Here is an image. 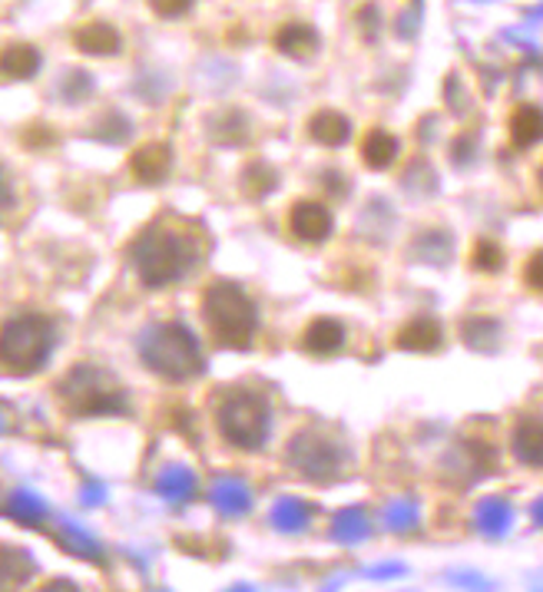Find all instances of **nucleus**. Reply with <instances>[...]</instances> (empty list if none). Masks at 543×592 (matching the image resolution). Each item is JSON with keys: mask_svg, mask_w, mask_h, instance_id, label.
<instances>
[{"mask_svg": "<svg viewBox=\"0 0 543 592\" xmlns=\"http://www.w3.org/2000/svg\"><path fill=\"white\" fill-rule=\"evenodd\" d=\"M524 285L534 292V295H543V248L531 251V258L524 262V272H521Z\"/></svg>", "mask_w": 543, "mask_h": 592, "instance_id": "obj_22", "label": "nucleus"}, {"mask_svg": "<svg viewBox=\"0 0 543 592\" xmlns=\"http://www.w3.org/2000/svg\"><path fill=\"white\" fill-rule=\"evenodd\" d=\"M40 67V53L30 43H7L3 50V77L7 80H30Z\"/></svg>", "mask_w": 543, "mask_h": 592, "instance_id": "obj_19", "label": "nucleus"}, {"mask_svg": "<svg viewBox=\"0 0 543 592\" xmlns=\"http://www.w3.org/2000/svg\"><path fill=\"white\" fill-rule=\"evenodd\" d=\"M275 186H278V172L272 169L266 159H249V162L243 166V172H239V193H243L246 199H253V203L272 196Z\"/></svg>", "mask_w": 543, "mask_h": 592, "instance_id": "obj_18", "label": "nucleus"}, {"mask_svg": "<svg viewBox=\"0 0 543 592\" xmlns=\"http://www.w3.org/2000/svg\"><path fill=\"white\" fill-rule=\"evenodd\" d=\"M50 352H53V322L47 315L27 312L3 325L0 355H3V371L10 377L37 374L47 364Z\"/></svg>", "mask_w": 543, "mask_h": 592, "instance_id": "obj_6", "label": "nucleus"}, {"mask_svg": "<svg viewBox=\"0 0 543 592\" xmlns=\"http://www.w3.org/2000/svg\"><path fill=\"white\" fill-rule=\"evenodd\" d=\"M216 427L226 437V444H233L236 451L246 454L263 451L272 431L269 397L249 387L229 391L216 407Z\"/></svg>", "mask_w": 543, "mask_h": 592, "instance_id": "obj_4", "label": "nucleus"}, {"mask_svg": "<svg viewBox=\"0 0 543 592\" xmlns=\"http://www.w3.org/2000/svg\"><path fill=\"white\" fill-rule=\"evenodd\" d=\"M272 47L282 53V57H292V60H312L322 47V37L312 23L305 20H288L275 30L272 37Z\"/></svg>", "mask_w": 543, "mask_h": 592, "instance_id": "obj_11", "label": "nucleus"}, {"mask_svg": "<svg viewBox=\"0 0 543 592\" xmlns=\"http://www.w3.org/2000/svg\"><path fill=\"white\" fill-rule=\"evenodd\" d=\"M223 119H226V126L219 129V126H213V139L216 142H246L249 139V129H246V117L239 114V110H223Z\"/></svg>", "mask_w": 543, "mask_h": 592, "instance_id": "obj_21", "label": "nucleus"}, {"mask_svg": "<svg viewBox=\"0 0 543 592\" xmlns=\"http://www.w3.org/2000/svg\"><path fill=\"white\" fill-rule=\"evenodd\" d=\"M130 258H134L136 278L146 288H166L189 272V265L196 258V245L186 233L156 226L136 238Z\"/></svg>", "mask_w": 543, "mask_h": 592, "instance_id": "obj_2", "label": "nucleus"}, {"mask_svg": "<svg viewBox=\"0 0 543 592\" xmlns=\"http://www.w3.org/2000/svg\"><path fill=\"white\" fill-rule=\"evenodd\" d=\"M507 136L514 149H534L543 142V110L537 103H521L507 119Z\"/></svg>", "mask_w": 543, "mask_h": 592, "instance_id": "obj_17", "label": "nucleus"}, {"mask_svg": "<svg viewBox=\"0 0 543 592\" xmlns=\"http://www.w3.org/2000/svg\"><path fill=\"white\" fill-rule=\"evenodd\" d=\"M305 136L325 149H338L352 139V119L338 110H315L305 122Z\"/></svg>", "mask_w": 543, "mask_h": 592, "instance_id": "obj_14", "label": "nucleus"}, {"mask_svg": "<svg viewBox=\"0 0 543 592\" xmlns=\"http://www.w3.org/2000/svg\"><path fill=\"white\" fill-rule=\"evenodd\" d=\"M358 156H362V166L372 169V172H385L398 162L402 156V142L395 132H388L385 126H372L365 136H362V146H358Z\"/></svg>", "mask_w": 543, "mask_h": 592, "instance_id": "obj_12", "label": "nucleus"}, {"mask_svg": "<svg viewBox=\"0 0 543 592\" xmlns=\"http://www.w3.org/2000/svg\"><path fill=\"white\" fill-rule=\"evenodd\" d=\"M507 262V251L497 238L481 236L471 245V268L481 272V275H497Z\"/></svg>", "mask_w": 543, "mask_h": 592, "instance_id": "obj_20", "label": "nucleus"}, {"mask_svg": "<svg viewBox=\"0 0 543 592\" xmlns=\"http://www.w3.org/2000/svg\"><path fill=\"white\" fill-rule=\"evenodd\" d=\"M146 3H149V10H152L156 17L176 20V17H182V13H189V7H192L196 0H146Z\"/></svg>", "mask_w": 543, "mask_h": 592, "instance_id": "obj_23", "label": "nucleus"}, {"mask_svg": "<svg viewBox=\"0 0 543 592\" xmlns=\"http://www.w3.org/2000/svg\"><path fill=\"white\" fill-rule=\"evenodd\" d=\"M537 186H541V193H543V166L537 169Z\"/></svg>", "mask_w": 543, "mask_h": 592, "instance_id": "obj_24", "label": "nucleus"}, {"mask_svg": "<svg viewBox=\"0 0 543 592\" xmlns=\"http://www.w3.org/2000/svg\"><path fill=\"white\" fill-rule=\"evenodd\" d=\"M392 345L398 352H411V355H434L444 345V325L434 315H414L395 332Z\"/></svg>", "mask_w": 543, "mask_h": 592, "instance_id": "obj_9", "label": "nucleus"}, {"mask_svg": "<svg viewBox=\"0 0 543 592\" xmlns=\"http://www.w3.org/2000/svg\"><path fill=\"white\" fill-rule=\"evenodd\" d=\"M199 312H203L209 342L216 348H229V352L253 348V338L259 328V312H256V302L243 292V285H236V282L206 285V292L199 298Z\"/></svg>", "mask_w": 543, "mask_h": 592, "instance_id": "obj_1", "label": "nucleus"}, {"mask_svg": "<svg viewBox=\"0 0 543 592\" xmlns=\"http://www.w3.org/2000/svg\"><path fill=\"white\" fill-rule=\"evenodd\" d=\"M57 401L70 417H103L127 411V391L110 371L97 364H73L57 384Z\"/></svg>", "mask_w": 543, "mask_h": 592, "instance_id": "obj_3", "label": "nucleus"}, {"mask_svg": "<svg viewBox=\"0 0 543 592\" xmlns=\"http://www.w3.org/2000/svg\"><path fill=\"white\" fill-rule=\"evenodd\" d=\"M139 355L149 371H156L159 377L176 381V384H186L203 374V352H199L196 338L176 322L156 325L152 332H146Z\"/></svg>", "mask_w": 543, "mask_h": 592, "instance_id": "obj_5", "label": "nucleus"}, {"mask_svg": "<svg viewBox=\"0 0 543 592\" xmlns=\"http://www.w3.org/2000/svg\"><path fill=\"white\" fill-rule=\"evenodd\" d=\"M172 169V152L166 142H142L130 156V176L142 186H156L169 176Z\"/></svg>", "mask_w": 543, "mask_h": 592, "instance_id": "obj_13", "label": "nucleus"}, {"mask_svg": "<svg viewBox=\"0 0 543 592\" xmlns=\"http://www.w3.org/2000/svg\"><path fill=\"white\" fill-rule=\"evenodd\" d=\"M292 461H295V467L302 471V476H308V480H325L322 474L338 471V447L322 444L315 434H302L298 444H295Z\"/></svg>", "mask_w": 543, "mask_h": 592, "instance_id": "obj_10", "label": "nucleus"}, {"mask_svg": "<svg viewBox=\"0 0 543 592\" xmlns=\"http://www.w3.org/2000/svg\"><path fill=\"white\" fill-rule=\"evenodd\" d=\"M120 43L124 40H120L117 27L107 20H90L73 30V47L87 57H113V53H120Z\"/></svg>", "mask_w": 543, "mask_h": 592, "instance_id": "obj_15", "label": "nucleus"}, {"mask_svg": "<svg viewBox=\"0 0 543 592\" xmlns=\"http://www.w3.org/2000/svg\"><path fill=\"white\" fill-rule=\"evenodd\" d=\"M345 342H348V328L338 318L318 315L305 325V332L298 338V348L312 357H335L345 352Z\"/></svg>", "mask_w": 543, "mask_h": 592, "instance_id": "obj_8", "label": "nucleus"}, {"mask_svg": "<svg viewBox=\"0 0 543 592\" xmlns=\"http://www.w3.org/2000/svg\"><path fill=\"white\" fill-rule=\"evenodd\" d=\"M511 451L521 464L527 467H543V417L527 414L517 421L514 437H511Z\"/></svg>", "mask_w": 543, "mask_h": 592, "instance_id": "obj_16", "label": "nucleus"}, {"mask_svg": "<svg viewBox=\"0 0 543 592\" xmlns=\"http://www.w3.org/2000/svg\"><path fill=\"white\" fill-rule=\"evenodd\" d=\"M285 226L292 238L305 241V245H322L325 238L332 236L335 229V216L325 203H315V199H295L288 216H285Z\"/></svg>", "mask_w": 543, "mask_h": 592, "instance_id": "obj_7", "label": "nucleus"}]
</instances>
